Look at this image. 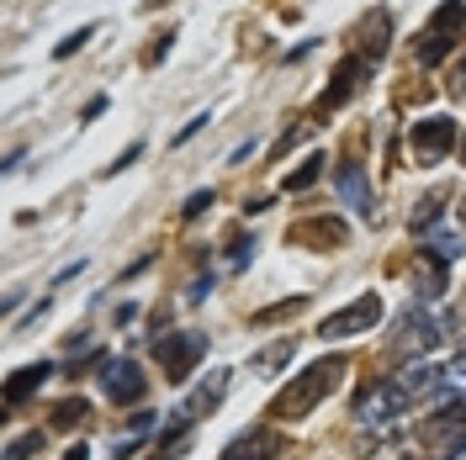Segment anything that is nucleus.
Segmentation results:
<instances>
[{
  "instance_id": "1",
  "label": "nucleus",
  "mask_w": 466,
  "mask_h": 460,
  "mask_svg": "<svg viewBox=\"0 0 466 460\" xmlns=\"http://www.w3.org/2000/svg\"><path fill=\"white\" fill-rule=\"evenodd\" d=\"M345 371H350V365L339 360V355H334V360H319V365H308V371L297 375L287 392L270 403V418H308V413H313L334 386H339V375H345Z\"/></svg>"
},
{
  "instance_id": "2",
  "label": "nucleus",
  "mask_w": 466,
  "mask_h": 460,
  "mask_svg": "<svg viewBox=\"0 0 466 460\" xmlns=\"http://www.w3.org/2000/svg\"><path fill=\"white\" fill-rule=\"evenodd\" d=\"M377 317H381V296L377 291H366V296H355L350 307H339L334 317H323V339L334 345V339H355V334H366V328H377Z\"/></svg>"
},
{
  "instance_id": "3",
  "label": "nucleus",
  "mask_w": 466,
  "mask_h": 460,
  "mask_svg": "<svg viewBox=\"0 0 466 460\" xmlns=\"http://www.w3.org/2000/svg\"><path fill=\"white\" fill-rule=\"evenodd\" d=\"M461 32H466V5L461 0H445L435 11V22H430V32H424V43H419V64H440L445 48H451Z\"/></svg>"
},
{
  "instance_id": "4",
  "label": "nucleus",
  "mask_w": 466,
  "mask_h": 460,
  "mask_svg": "<svg viewBox=\"0 0 466 460\" xmlns=\"http://www.w3.org/2000/svg\"><path fill=\"white\" fill-rule=\"evenodd\" d=\"M202 349H207V334H165V339L154 345L159 365H165V381H186L191 365L202 360Z\"/></svg>"
},
{
  "instance_id": "5",
  "label": "nucleus",
  "mask_w": 466,
  "mask_h": 460,
  "mask_svg": "<svg viewBox=\"0 0 466 460\" xmlns=\"http://www.w3.org/2000/svg\"><path fill=\"white\" fill-rule=\"evenodd\" d=\"M101 386H106L112 403H144V392H148L144 371H138L133 360H106V365H101Z\"/></svg>"
},
{
  "instance_id": "6",
  "label": "nucleus",
  "mask_w": 466,
  "mask_h": 460,
  "mask_svg": "<svg viewBox=\"0 0 466 460\" xmlns=\"http://www.w3.org/2000/svg\"><path fill=\"white\" fill-rule=\"evenodd\" d=\"M451 144H456V122H451V116H424V122H413V154H419V165L451 154Z\"/></svg>"
},
{
  "instance_id": "7",
  "label": "nucleus",
  "mask_w": 466,
  "mask_h": 460,
  "mask_svg": "<svg viewBox=\"0 0 466 460\" xmlns=\"http://www.w3.org/2000/svg\"><path fill=\"white\" fill-rule=\"evenodd\" d=\"M334 191H339V202H345L355 217H371V185H366V165L345 159V165L334 170Z\"/></svg>"
},
{
  "instance_id": "8",
  "label": "nucleus",
  "mask_w": 466,
  "mask_h": 460,
  "mask_svg": "<svg viewBox=\"0 0 466 460\" xmlns=\"http://www.w3.org/2000/svg\"><path fill=\"white\" fill-rule=\"evenodd\" d=\"M435 345H440V323L430 313H419V307H408L398 317V349L413 355V349H435Z\"/></svg>"
},
{
  "instance_id": "9",
  "label": "nucleus",
  "mask_w": 466,
  "mask_h": 460,
  "mask_svg": "<svg viewBox=\"0 0 466 460\" xmlns=\"http://www.w3.org/2000/svg\"><path fill=\"white\" fill-rule=\"evenodd\" d=\"M408 403H413V397H408L403 386H398V381H387V386H377V392L366 397L360 418H366V424H387V418H398V413H403Z\"/></svg>"
},
{
  "instance_id": "10",
  "label": "nucleus",
  "mask_w": 466,
  "mask_h": 460,
  "mask_svg": "<svg viewBox=\"0 0 466 460\" xmlns=\"http://www.w3.org/2000/svg\"><path fill=\"white\" fill-rule=\"evenodd\" d=\"M360 75H366V58H345V64H339V75H334V85L323 90L319 112H334V106H345L350 95H355V85H360Z\"/></svg>"
},
{
  "instance_id": "11",
  "label": "nucleus",
  "mask_w": 466,
  "mask_h": 460,
  "mask_svg": "<svg viewBox=\"0 0 466 460\" xmlns=\"http://www.w3.org/2000/svg\"><path fill=\"white\" fill-rule=\"evenodd\" d=\"M48 375H54V365H48V360H37V365H22V371L11 375V386H5V403H11V407L27 403L32 392H37V386L48 381Z\"/></svg>"
},
{
  "instance_id": "12",
  "label": "nucleus",
  "mask_w": 466,
  "mask_h": 460,
  "mask_svg": "<svg viewBox=\"0 0 466 460\" xmlns=\"http://www.w3.org/2000/svg\"><path fill=\"white\" fill-rule=\"evenodd\" d=\"M398 386H403L408 397H435L440 386H445V375H440V365H408L398 375Z\"/></svg>"
},
{
  "instance_id": "13",
  "label": "nucleus",
  "mask_w": 466,
  "mask_h": 460,
  "mask_svg": "<svg viewBox=\"0 0 466 460\" xmlns=\"http://www.w3.org/2000/svg\"><path fill=\"white\" fill-rule=\"evenodd\" d=\"M281 450H287V439H281L276 429H260V434H249V439H244V445H238L233 455H249V460H276Z\"/></svg>"
},
{
  "instance_id": "14",
  "label": "nucleus",
  "mask_w": 466,
  "mask_h": 460,
  "mask_svg": "<svg viewBox=\"0 0 466 460\" xmlns=\"http://www.w3.org/2000/svg\"><path fill=\"white\" fill-rule=\"evenodd\" d=\"M413 286H424L419 296H440V291H445V259H435V255L419 259V270H413Z\"/></svg>"
},
{
  "instance_id": "15",
  "label": "nucleus",
  "mask_w": 466,
  "mask_h": 460,
  "mask_svg": "<svg viewBox=\"0 0 466 460\" xmlns=\"http://www.w3.org/2000/svg\"><path fill=\"white\" fill-rule=\"evenodd\" d=\"M291 238H297V244H345V228H339L334 217H319V223H302Z\"/></svg>"
},
{
  "instance_id": "16",
  "label": "nucleus",
  "mask_w": 466,
  "mask_h": 460,
  "mask_svg": "<svg viewBox=\"0 0 466 460\" xmlns=\"http://www.w3.org/2000/svg\"><path fill=\"white\" fill-rule=\"evenodd\" d=\"M223 392H228V371H218V375H212V386H202V392H197L191 403L180 407V413H186V418H191V413H207V407H218V403H223Z\"/></svg>"
},
{
  "instance_id": "17",
  "label": "nucleus",
  "mask_w": 466,
  "mask_h": 460,
  "mask_svg": "<svg viewBox=\"0 0 466 460\" xmlns=\"http://www.w3.org/2000/svg\"><path fill=\"white\" fill-rule=\"evenodd\" d=\"M440 212H445V191H430L424 202L413 206V233H430V228H435Z\"/></svg>"
},
{
  "instance_id": "18",
  "label": "nucleus",
  "mask_w": 466,
  "mask_h": 460,
  "mask_svg": "<svg viewBox=\"0 0 466 460\" xmlns=\"http://www.w3.org/2000/svg\"><path fill=\"white\" fill-rule=\"evenodd\" d=\"M430 255L445 259V265H451V259H461V238H456V233H430Z\"/></svg>"
},
{
  "instance_id": "19",
  "label": "nucleus",
  "mask_w": 466,
  "mask_h": 460,
  "mask_svg": "<svg viewBox=\"0 0 466 460\" xmlns=\"http://www.w3.org/2000/svg\"><path fill=\"white\" fill-rule=\"evenodd\" d=\"M86 418H90V407H86V403H75V397L54 407V424H58V429H75V424H86Z\"/></svg>"
},
{
  "instance_id": "20",
  "label": "nucleus",
  "mask_w": 466,
  "mask_h": 460,
  "mask_svg": "<svg viewBox=\"0 0 466 460\" xmlns=\"http://www.w3.org/2000/svg\"><path fill=\"white\" fill-rule=\"evenodd\" d=\"M319 175H323V159H319V154H313V159H308V165H302V170H297V175H291V180H287V191H308V185H313Z\"/></svg>"
},
{
  "instance_id": "21",
  "label": "nucleus",
  "mask_w": 466,
  "mask_h": 460,
  "mask_svg": "<svg viewBox=\"0 0 466 460\" xmlns=\"http://www.w3.org/2000/svg\"><path fill=\"white\" fill-rule=\"evenodd\" d=\"M287 355H291V339H281V345H276V349H265L260 360H255V371H276V365H281Z\"/></svg>"
},
{
  "instance_id": "22",
  "label": "nucleus",
  "mask_w": 466,
  "mask_h": 460,
  "mask_svg": "<svg viewBox=\"0 0 466 460\" xmlns=\"http://www.w3.org/2000/svg\"><path fill=\"white\" fill-rule=\"evenodd\" d=\"M32 450H43V434H27V439H16V445L5 450V460H27Z\"/></svg>"
},
{
  "instance_id": "23",
  "label": "nucleus",
  "mask_w": 466,
  "mask_h": 460,
  "mask_svg": "<svg viewBox=\"0 0 466 460\" xmlns=\"http://www.w3.org/2000/svg\"><path fill=\"white\" fill-rule=\"evenodd\" d=\"M90 32H96V27H80L75 37H64V43H58V58H69V54H75V48H80V43L90 37Z\"/></svg>"
},
{
  "instance_id": "24",
  "label": "nucleus",
  "mask_w": 466,
  "mask_h": 460,
  "mask_svg": "<svg viewBox=\"0 0 466 460\" xmlns=\"http://www.w3.org/2000/svg\"><path fill=\"white\" fill-rule=\"evenodd\" d=\"M207 206H212V191H197V196L186 202V217H202Z\"/></svg>"
},
{
  "instance_id": "25",
  "label": "nucleus",
  "mask_w": 466,
  "mask_h": 460,
  "mask_svg": "<svg viewBox=\"0 0 466 460\" xmlns=\"http://www.w3.org/2000/svg\"><path fill=\"white\" fill-rule=\"evenodd\" d=\"M456 375H466V334H461V349H456Z\"/></svg>"
},
{
  "instance_id": "26",
  "label": "nucleus",
  "mask_w": 466,
  "mask_h": 460,
  "mask_svg": "<svg viewBox=\"0 0 466 460\" xmlns=\"http://www.w3.org/2000/svg\"><path fill=\"white\" fill-rule=\"evenodd\" d=\"M64 460H90V455H86V445H75V450H69Z\"/></svg>"
},
{
  "instance_id": "27",
  "label": "nucleus",
  "mask_w": 466,
  "mask_h": 460,
  "mask_svg": "<svg viewBox=\"0 0 466 460\" xmlns=\"http://www.w3.org/2000/svg\"><path fill=\"white\" fill-rule=\"evenodd\" d=\"M461 165H466V138H461Z\"/></svg>"
},
{
  "instance_id": "28",
  "label": "nucleus",
  "mask_w": 466,
  "mask_h": 460,
  "mask_svg": "<svg viewBox=\"0 0 466 460\" xmlns=\"http://www.w3.org/2000/svg\"><path fill=\"white\" fill-rule=\"evenodd\" d=\"M461 80H466V64H461Z\"/></svg>"
},
{
  "instance_id": "29",
  "label": "nucleus",
  "mask_w": 466,
  "mask_h": 460,
  "mask_svg": "<svg viewBox=\"0 0 466 460\" xmlns=\"http://www.w3.org/2000/svg\"><path fill=\"white\" fill-rule=\"evenodd\" d=\"M223 460H238V455H223Z\"/></svg>"
},
{
  "instance_id": "30",
  "label": "nucleus",
  "mask_w": 466,
  "mask_h": 460,
  "mask_svg": "<svg viewBox=\"0 0 466 460\" xmlns=\"http://www.w3.org/2000/svg\"><path fill=\"white\" fill-rule=\"evenodd\" d=\"M461 223H466V212H461Z\"/></svg>"
}]
</instances>
